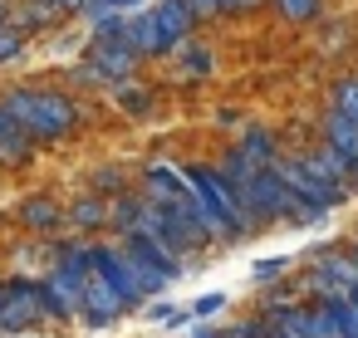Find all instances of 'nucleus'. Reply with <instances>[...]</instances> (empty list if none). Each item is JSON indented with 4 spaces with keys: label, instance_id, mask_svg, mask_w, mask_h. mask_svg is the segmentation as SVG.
Instances as JSON below:
<instances>
[{
    "label": "nucleus",
    "instance_id": "obj_1",
    "mask_svg": "<svg viewBox=\"0 0 358 338\" xmlns=\"http://www.w3.org/2000/svg\"><path fill=\"white\" fill-rule=\"evenodd\" d=\"M0 113H6L30 142H55V138L74 133V123H79V108L55 89H10L0 98Z\"/></svg>",
    "mask_w": 358,
    "mask_h": 338
},
{
    "label": "nucleus",
    "instance_id": "obj_2",
    "mask_svg": "<svg viewBox=\"0 0 358 338\" xmlns=\"http://www.w3.org/2000/svg\"><path fill=\"white\" fill-rule=\"evenodd\" d=\"M187 177V186H192V196H196V206H201V216H206V226L211 230H221V235H245V226H241V216H236V201H231V186L221 182V172H211V167H187L182 172Z\"/></svg>",
    "mask_w": 358,
    "mask_h": 338
},
{
    "label": "nucleus",
    "instance_id": "obj_3",
    "mask_svg": "<svg viewBox=\"0 0 358 338\" xmlns=\"http://www.w3.org/2000/svg\"><path fill=\"white\" fill-rule=\"evenodd\" d=\"M89 270L113 289V299L128 309H138L143 299H148V284H143V274L133 270V260L123 255V250H113V245H89Z\"/></svg>",
    "mask_w": 358,
    "mask_h": 338
},
{
    "label": "nucleus",
    "instance_id": "obj_4",
    "mask_svg": "<svg viewBox=\"0 0 358 338\" xmlns=\"http://www.w3.org/2000/svg\"><path fill=\"white\" fill-rule=\"evenodd\" d=\"M40 314H45L40 279H10V284H0V333H20Z\"/></svg>",
    "mask_w": 358,
    "mask_h": 338
},
{
    "label": "nucleus",
    "instance_id": "obj_5",
    "mask_svg": "<svg viewBox=\"0 0 358 338\" xmlns=\"http://www.w3.org/2000/svg\"><path fill=\"white\" fill-rule=\"evenodd\" d=\"M309 284H314L319 294H348V289L358 284V270L348 265V255H319Z\"/></svg>",
    "mask_w": 358,
    "mask_h": 338
},
{
    "label": "nucleus",
    "instance_id": "obj_6",
    "mask_svg": "<svg viewBox=\"0 0 358 338\" xmlns=\"http://www.w3.org/2000/svg\"><path fill=\"white\" fill-rule=\"evenodd\" d=\"M89 64L108 79V84H118V79H128L133 74V50L128 45H118V40H94V54H89Z\"/></svg>",
    "mask_w": 358,
    "mask_h": 338
},
{
    "label": "nucleus",
    "instance_id": "obj_7",
    "mask_svg": "<svg viewBox=\"0 0 358 338\" xmlns=\"http://www.w3.org/2000/svg\"><path fill=\"white\" fill-rule=\"evenodd\" d=\"M79 309H84V318H89V323H99V328H103V323H113V318H118V309H123V304L113 299V289H108L99 274H89V284L79 289Z\"/></svg>",
    "mask_w": 358,
    "mask_h": 338
},
{
    "label": "nucleus",
    "instance_id": "obj_8",
    "mask_svg": "<svg viewBox=\"0 0 358 338\" xmlns=\"http://www.w3.org/2000/svg\"><path fill=\"white\" fill-rule=\"evenodd\" d=\"M324 138H329V152H334L348 172H358V128L343 123L338 113H329V118H324Z\"/></svg>",
    "mask_w": 358,
    "mask_h": 338
},
{
    "label": "nucleus",
    "instance_id": "obj_9",
    "mask_svg": "<svg viewBox=\"0 0 358 338\" xmlns=\"http://www.w3.org/2000/svg\"><path fill=\"white\" fill-rule=\"evenodd\" d=\"M30 157H35V142L0 113V167H25Z\"/></svg>",
    "mask_w": 358,
    "mask_h": 338
},
{
    "label": "nucleus",
    "instance_id": "obj_10",
    "mask_svg": "<svg viewBox=\"0 0 358 338\" xmlns=\"http://www.w3.org/2000/svg\"><path fill=\"white\" fill-rule=\"evenodd\" d=\"M152 20H157V30H162V40H167V45H182V40H187V30H192V15H187L182 0H162V6L152 10Z\"/></svg>",
    "mask_w": 358,
    "mask_h": 338
},
{
    "label": "nucleus",
    "instance_id": "obj_11",
    "mask_svg": "<svg viewBox=\"0 0 358 338\" xmlns=\"http://www.w3.org/2000/svg\"><path fill=\"white\" fill-rule=\"evenodd\" d=\"M20 226H30V230H55L64 216H59V206L50 201V196H30V201H20Z\"/></svg>",
    "mask_w": 358,
    "mask_h": 338
},
{
    "label": "nucleus",
    "instance_id": "obj_12",
    "mask_svg": "<svg viewBox=\"0 0 358 338\" xmlns=\"http://www.w3.org/2000/svg\"><path fill=\"white\" fill-rule=\"evenodd\" d=\"M334 113H338L343 123H353V128H358V79L334 84Z\"/></svg>",
    "mask_w": 358,
    "mask_h": 338
},
{
    "label": "nucleus",
    "instance_id": "obj_13",
    "mask_svg": "<svg viewBox=\"0 0 358 338\" xmlns=\"http://www.w3.org/2000/svg\"><path fill=\"white\" fill-rule=\"evenodd\" d=\"M69 221H74V226H103V221H108V206H103L99 196H84V201H74Z\"/></svg>",
    "mask_w": 358,
    "mask_h": 338
},
{
    "label": "nucleus",
    "instance_id": "obj_14",
    "mask_svg": "<svg viewBox=\"0 0 358 338\" xmlns=\"http://www.w3.org/2000/svg\"><path fill=\"white\" fill-rule=\"evenodd\" d=\"M280 6V15H289V20H309L314 10H319V0H275Z\"/></svg>",
    "mask_w": 358,
    "mask_h": 338
},
{
    "label": "nucleus",
    "instance_id": "obj_15",
    "mask_svg": "<svg viewBox=\"0 0 358 338\" xmlns=\"http://www.w3.org/2000/svg\"><path fill=\"white\" fill-rule=\"evenodd\" d=\"M74 84H79V89H108V79H103L94 64H79V69H74Z\"/></svg>",
    "mask_w": 358,
    "mask_h": 338
},
{
    "label": "nucleus",
    "instance_id": "obj_16",
    "mask_svg": "<svg viewBox=\"0 0 358 338\" xmlns=\"http://www.w3.org/2000/svg\"><path fill=\"white\" fill-rule=\"evenodd\" d=\"M152 318H157V323H172V328H177V323H187L192 314H187L182 304H157V309H152Z\"/></svg>",
    "mask_w": 358,
    "mask_h": 338
},
{
    "label": "nucleus",
    "instance_id": "obj_17",
    "mask_svg": "<svg viewBox=\"0 0 358 338\" xmlns=\"http://www.w3.org/2000/svg\"><path fill=\"white\" fill-rule=\"evenodd\" d=\"M118 103H123L128 113H143V108H148V94H143V89H118Z\"/></svg>",
    "mask_w": 358,
    "mask_h": 338
},
{
    "label": "nucleus",
    "instance_id": "obj_18",
    "mask_svg": "<svg viewBox=\"0 0 358 338\" xmlns=\"http://www.w3.org/2000/svg\"><path fill=\"white\" fill-rule=\"evenodd\" d=\"M216 309H226V294H206V299H196V304H192L187 314H201V318H211Z\"/></svg>",
    "mask_w": 358,
    "mask_h": 338
},
{
    "label": "nucleus",
    "instance_id": "obj_19",
    "mask_svg": "<svg viewBox=\"0 0 358 338\" xmlns=\"http://www.w3.org/2000/svg\"><path fill=\"white\" fill-rule=\"evenodd\" d=\"M226 338H270V323H236L226 328Z\"/></svg>",
    "mask_w": 358,
    "mask_h": 338
},
{
    "label": "nucleus",
    "instance_id": "obj_20",
    "mask_svg": "<svg viewBox=\"0 0 358 338\" xmlns=\"http://www.w3.org/2000/svg\"><path fill=\"white\" fill-rule=\"evenodd\" d=\"M285 265H289V260H260V265H255V279H265V284H270V279H275Z\"/></svg>",
    "mask_w": 358,
    "mask_h": 338
},
{
    "label": "nucleus",
    "instance_id": "obj_21",
    "mask_svg": "<svg viewBox=\"0 0 358 338\" xmlns=\"http://www.w3.org/2000/svg\"><path fill=\"white\" fill-rule=\"evenodd\" d=\"M94 186H99V191H118V186H123V177H118V172H99V177H94Z\"/></svg>",
    "mask_w": 358,
    "mask_h": 338
},
{
    "label": "nucleus",
    "instance_id": "obj_22",
    "mask_svg": "<svg viewBox=\"0 0 358 338\" xmlns=\"http://www.w3.org/2000/svg\"><path fill=\"white\" fill-rule=\"evenodd\" d=\"M187 64H192V69H211V54H206V50H192Z\"/></svg>",
    "mask_w": 358,
    "mask_h": 338
},
{
    "label": "nucleus",
    "instance_id": "obj_23",
    "mask_svg": "<svg viewBox=\"0 0 358 338\" xmlns=\"http://www.w3.org/2000/svg\"><path fill=\"white\" fill-rule=\"evenodd\" d=\"M192 338H226V333H221V328H196Z\"/></svg>",
    "mask_w": 358,
    "mask_h": 338
},
{
    "label": "nucleus",
    "instance_id": "obj_24",
    "mask_svg": "<svg viewBox=\"0 0 358 338\" xmlns=\"http://www.w3.org/2000/svg\"><path fill=\"white\" fill-rule=\"evenodd\" d=\"M0 25H6V0H0Z\"/></svg>",
    "mask_w": 358,
    "mask_h": 338
},
{
    "label": "nucleus",
    "instance_id": "obj_25",
    "mask_svg": "<svg viewBox=\"0 0 358 338\" xmlns=\"http://www.w3.org/2000/svg\"><path fill=\"white\" fill-rule=\"evenodd\" d=\"M270 338H289V333H275V328H270Z\"/></svg>",
    "mask_w": 358,
    "mask_h": 338
}]
</instances>
